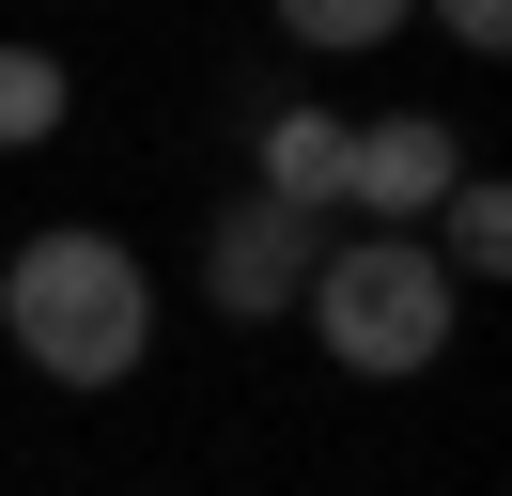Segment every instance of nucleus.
<instances>
[{"instance_id":"1","label":"nucleus","mask_w":512,"mask_h":496,"mask_svg":"<svg viewBox=\"0 0 512 496\" xmlns=\"http://www.w3.org/2000/svg\"><path fill=\"white\" fill-rule=\"evenodd\" d=\"M0 341L32 357L47 388H125V372L156 357V264H140L125 233H94V217L16 233L0 248Z\"/></svg>"},{"instance_id":"2","label":"nucleus","mask_w":512,"mask_h":496,"mask_svg":"<svg viewBox=\"0 0 512 496\" xmlns=\"http://www.w3.org/2000/svg\"><path fill=\"white\" fill-rule=\"evenodd\" d=\"M311 341H326V372H357V388H419V372L450 357V279H435V248L419 233H326V264H311Z\"/></svg>"},{"instance_id":"3","label":"nucleus","mask_w":512,"mask_h":496,"mask_svg":"<svg viewBox=\"0 0 512 496\" xmlns=\"http://www.w3.org/2000/svg\"><path fill=\"white\" fill-rule=\"evenodd\" d=\"M450 186H466V124L450 109H357L342 124V233H435Z\"/></svg>"},{"instance_id":"4","label":"nucleus","mask_w":512,"mask_h":496,"mask_svg":"<svg viewBox=\"0 0 512 496\" xmlns=\"http://www.w3.org/2000/svg\"><path fill=\"white\" fill-rule=\"evenodd\" d=\"M311 264H326V233L280 217V202H249V186L202 217V310H218V326H280V310L311 295Z\"/></svg>"},{"instance_id":"5","label":"nucleus","mask_w":512,"mask_h":496,"mask_svg":"<svg viewBox=\"0 0 512 496\" xmlns=\"http://www.w3.org/2000/svg\"><path fill=\"white\" fill-rule=\"evenodd\" d=\"M342 124L357 109H264V140H249V202H280V217H311V233H342Z\"/></svg>"},{"instance_id":"6","label":"nucleus","mask_w":512,"mask_h":496,"mask_svg":"<svg viewBox=\"0 0 512 496\" xmlns=\"http://www.w3.org/2000/svg\"><path fill=\"white\" fill-rule=\"evenodd\" d=\"M419 248H435L450 295H466V279H512V186H497V171H466V186L435 202V233H419Z\"/></svg>"},{"instance_id":"7","label":"nucleus","mask_w":512,"mask_h":496,"mask_svg":"<svg viewBox=\"0 0 512 496\" xmlns=\"http://www.w3.org/2000/svg\"><path fill=\"white\" fill-rule=\"evenodd\" d=\"M63 109H78L63 47H0V155H47V140H63Z\"/></svg>"},{"instance_id":"8","label":"nucleus","mask_w":512,"mask_h":496,"mask_svg":"<svg viewBox=\"0 0 512 496\" xmlns=\"http://www.w3.org/2000/svg\"><path fill=\"white\" fill-rule=\"evenodd\" d=\"M388 31H404V0H295V47H326V62L388 47Z\"/></svg>"}]
</instances>
